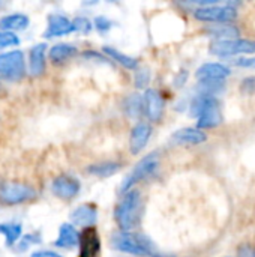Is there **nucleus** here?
I'll return each instance as SVG.
<instances>
[{
    "mask_svg": "<svg viewBox=\"0 0 255 257\" xmlns=\"http://www.w3.org/2000/svg\"><path fill=\"white\" fill-rule=\"evenodd\" d=\"M189 114L192 117H197V128L198 130H207L215 128L221 125L222 122V113L219 101L215 96L210 95H197L194 101L191 102Z\"/></svg>",
    "mask_w": 255,
    "mask_h": 257,
    "instance_id": "obj_1",
    "label": "nucleus"
},
{
    "mask_svg": "<svg viewBox=\"0 0 255 257\" xmlns=\"http://www.w3.org/2000/svg\"><path fill=\"white\" fill-rule=\"evenodd\" d=\"M141 194L138 190H129L114 209V220L120 230L131 232L141 218Z\"/></svg>",
    "mask_w": 255,
    "mask_h": 257,
    "instance_id": "obj_2",
    "label": "nucleus"
},
{
    "mask_svg": "<svg viewBox=\"0 0 255 257\" xmlns=\"http://www.w3.org/2000/svg\"><path fill=\"white\" fill-rule=\"evenodd\" d=\"M111 247L116 251L132 256H150L153 251V244L144 235L123 230H117L111 235Z\"/></svg>",
    "mask_w": 255,
    "mask_h": 257,
    "instance_id": "obj_3",
    "label": "nucleus"
},
{
    "mask_svg": "<svg viewBox=\"0 0 255 257\" xmlns=\"http://www.w3.org/2000/svg\"><path fill=\"white\" fill-rule=\"evenodd\" d=\"M158 169H159V155L156 152H152V154L146 155L144 158H141L135 164L134 170L123 179V182L120 185V190L123 193L132 190L134 185L138 184L140 181H146L147 178L153 176L158 172Z\"/></svg>",
    "mask_w": 255,
    "mask_h": 257,
    "instance_id": "obj_4",
    "label": "nucleus"
},
{
    "mask_svg": "<svg viewBox=\"0 0 255 257\" xmlns=\"http://www.w3.org/2000/svg\"><path fill=\"white\" fill-rule=\"evenodd\" d=\"M26 75V60L20 50L0 54V78L8 81H20Z\"/></svg>",
    "mask_w": 255,
    "mask_h": 257,
    "instance_id": "obj_5",
    "label": "nucleus"
},
{
    "mask_svg": "<svg viewBox=\"0 0 255 257\" xmlns=\"http://www.w3.org/2000/svg\"><path fill=\"white\" fill-rule=\"evenodd\" d=\"M35 197H36V191L30 185L14 182V181L3 182L0 185V202L6 206L21 205L33 200Z\"/></svg>",
    "mask_w": 255,
    "mask_h": 257,
    "instance_id": "obj_6",
    "label": "nucleus"
},
{
    "mask_svg": "<svg viewBox=\"0 0 255 257\" xmlns=\"http://www.w3.org/2000/svg\"><path fill=\"white\" fill-rule=\"evenodd\" d=\"M210 53L219 57L237 56V54H254L255 41L252 39H228V41H213L210 44Z\"/></svg>",
    "mask_w": 255,
    "mask_h": 257,
    "instance_id": "obj_7",
    "label": "nucleus"
},
{
    "mask_svg": "<svg viewBox=\"0 0 255 257\" xmlns=\"http://www.w3.org/2000/svg\"><path fill=\"white\" fill-rule=\"evenodd\" d=\"M237 15L236 8H233L231 3H227L224 6L212 5V6H204V8H197L194 11V17L200 21H207V23H228L233 21Z\"/></svg>",
    "mask_w": 255,
    "mask_h": 257,
    "instance_id": "obj_8",
    "label": "nucleus"
},
{
    "mask_svg": "<svg viewBox=\"0 0 255 257\" xmlns=\"http://www.w3.org/2000/svg\"><path fill=\"white\" fill-rule=\"evenodd\" d=\"M164 98L155 89H147L143 95V113L149 120L158 122L164 114Z\"/></svg>",
    "mask_w": 255,
    "mask_h": 257,
    "instance_id": "obj_9",
    "label": "nucleus"
},
{
    "mask_svg": "<svg viewBox=\"0 0 255 257\" xmlns=\"http://www.w3.org/2000/svg\"><path fill=\"white\" fill-rule=\"evenodd\" d=\"M80 188H81L80 181L69 175H59L51 184V190H53L54 196H57L63 200L74 199L80 193Z\"/></svg>",
    "mask_w": 255,
    "mask_h": 257,
    "instance_id": "obj_10",
    "label": "nucleus"
},
{
    "mask_svg": "<svg viewBox=\"0 0 255 257\" xmlns=\"http://www.w3.org/2000/svg\"><path fill=\"white\" fill-rule=\"evenodd\" d=\"M80 257H99L101 251V239L99 233L95 227H86L83 233H80Z\"/></svg>",
    "mask_w": 255,
    "mask_h": 257,
    "instance_id": "obj_11",
    "label": "nucleus"
},
{
    "mask_svg": "<svg viewBox=\"0 0 255 257\" xmlns=\"http://www.w3.org/2000/svg\"><path fill=\"white\" fill-rule=\"evenodd\" d=\"M152 136V126L147 122H137L134 125V128L131 130V136H129V149L131 154L138 155L146 145L149 143V139Z\"/></svg>",
    "mask_w": 255,
    "mask_h": 257,
    "instance_id": "obj_12",
    "label": "nucleus"
},
{
    "mask_svg": "<svg viewBox=\"0 0 255 257\" xmlns=\"http://www.w3.org/2000/svg\"><path fill=\"white\" fill-rule=\"evenodd\" d=\"M75 32L72 21L62 15V14H51L48 15V26L44 33L45 38H57V36H65Z\"/></svg>",
    "mask_w": 255,
    "mask_h": 257,
    "instance_id": "obj_13",
    "label": "nucleus"
},
{
    "mask_svg": "<svg viewBox=\"0 0 255 257\" xmlns=\"http://www.w3.org/2000/svg\"><path fill=\"white\" fill-rule=\"evenodd\" d=\"M231 74V69L222 63H216V62H210V63H204L197 69L195 77L200 81H224V78H227Z\"/></svg>",
    "mask_w": 255,
    "mask_h": 257,
    "instance_id": "obj_14",
    "label": "nucleus"
},
{
    "mask_svg": "<svg viewBox=\"0 0 255 257\" xmlns=\"http://www.w3.org/2000/svg\"><path fill=\"white\" fill-rule=\"evenodd\" d=\"M72 226H81V227H95V223L98 221V208L93 203H84L75 208L71 214Z\"/></svg>",
    "mask_w": 255,
    "mask_h": 257,
    "instance_id": "obj_15",
    "label": "nucleus"
},
{
    "mask_svg": "<svg viewBox=\"0 0 255 257\" xmlns=\"http://www.w3.org/2000/svg\"><path fill=\"white\" fill-rule=\"evenodd\" d=\"M45 51H47L45 44H38V45L30 48V53H29V72H30V75L41 77L45 72V68H47Z\"/></svg>",
    "mask_w": 255,
    "mask_h": 257,
    "instance_id": "obj_16",
    "label": "nucleus"
},
{
    "mask_svg": "<svg viewBox=\"0 0 255 257\" xmlns=\"http://www.w3.org/2000/svg\"><path fill=\"white\" fill-rule=\"evenodd\" d=\"M171 140L176 145H189V146H195V145H201L207 140L206 133H203L198 128H182L179 131H176L171 137Z\"/></svg>",
    "mask_w": 255,
    "mask_h": 257,
    "instance_id": "obj_17",
    "label": "nucleus"
},
{
    "mask_svg": "<svg viewBox=\"0 0 255 257\" xmlns=\"http://www.w3.org/2000/svg\"><path fill=\"white\" fill-rule=\"evenodd\" d=\"M80 241V233L78 230L71 224V223H65L60 226L59 229V236L56 239V247L59 248H65V250H71L74 247L78 245Z\"/></svg>",
    "mask_w": 255,
    "mask_h": 257,
    "instance_id": "obj_18",
    "label": "nucleus"
},
{
    "mask_svg": "<svg viewBox=\"0 0 255 257\" xmlns=\"http://www.w3.org/2000/svg\"><path fill=\"white\" fill-rule=\"evenodd\" d=\"M29 17L24 14H9L0 18V30L3 32H17V30H24L29 27Z\"/></svg>",
    "mask_w": 255,
    "mask_h": 257,
    "instance_id": "obj_19",
    "label": "nucleus"
},
{
    "mask_svg": "<svg viewBox=\"0 0 255 257\" xmlns=\"http://www.w3.org/2000/svg\"><path fill=\"white\" fill-rule=\"evenodd\" d=\"M206 32L216 38V41H228V39H237L240 36V30L228 23H221V24H213L206 29Z\"/></svg>",
    "mask_w": 255,
    "mask_h": 257,
    "instance_id": "obj_20",
    "label": "nucleus"
},
{
    "mask_svg": "<svg viewBox=\"0 0 255 257\" xmlns=\"http://www.w3.org/2000/svg\"><path fill=\"white\" fill-rule=\"evenodd\" d=\"M75 54H77V47L72 44H66V42L53 45L50 48V53H48L50 60L53 63H63V62L72 59Z\"/></svg>",
    "mask_w": 255,
    "mask_h": 257,
    "instance_id": "obj_21",
    "label": "nucleus"
},
{
    "mask_svg": "<svg viewBox=\"0 0 255 257\" xmlns=\"http://www.w3.org/2000/svg\"><path fill=\"white\" fill-rule=\"evenodd\" d=\"M102 50H104L105 56H107L110 60H116L119 65H122V66L126 68V69L137 71V68H138V60H137V59H134V57L125 54V53H120V51L116 50L114 47H104Z\"/></svg>",
    "mask_w": 255,
    "mask_h": 257,
    "instance_id": "obj_22",
    "label": "nucleus"
},
{
    "mask_svg": "<svg viewBox=\"0 0 255 257\" xmlns=\"http://www.w3.org/2000/svg\"><path fill=\"white\" fill-rule=\"evenodd\" d=\"M120 169H122V166L116 161H102V163L89 166L86 170L89 175H93L98 178H110V176L116 175Z\"/></svg>",
    "mask_w": 255,
    "mask_h": 257,
    "instance_id": "obj_23",
    "label": "nucleus"
},
{
    "mask_svg": "<svg viewBox=\"0 0 255 257\" xmlns=\"http://www.w3.org/2000/svg\"><path fill=\"white\" fill-rule=\"evenodd\" d=\"M123 111L129 119H138L143 114V96L138 93H131L123 101Z\"/></svg>",
    "mask_w": 255,
    "mask_h": 257,
    "instance_id": "obj_24",
    "label": "nucleus"
},
{
    "mask_svg": "<svg viewBox=\"0 0 255 257\" xmlns=\"http://www.w3.org/2000/svg\"><path fill=\"white\" fill-rule=\"evenodd\" d=\"M0 233L5 236L6 239V245H14L15 242H18V239L21 238V224H14V223H3L0 224Z\"/></svg>",
    "mask_w": 255,
    "mask_h": 257,
    "instance_id": "obj_25",
    "label": "nucleus"
},
{
    "mask_svg": "<svg viewBox=\"0 0 255 257\" xmlns=\"http://www.w3.org/2000/svg\"><path fill=\"white\" fill-rule=\"evenodd\" d=\"M20 44V39L15 33L12 32H3L0 30V48H6V47H15Z\"/></svg>",
    "mask_w": 255,
    "mask_h": 257,
    "instance_id": "obj_26",
    "label": "nucleus"
},
{
    "mask_svg": "<svg viewBox=\"0 0 255 257\" xmlns=\"http://www.w3.org/2000/svg\"><path fill=\"white\" fill-rule=\"evenodd\" d=\"M72 24H74V30L81 32V33H89L92 30V23L86 17H77V18H74L72 20Z\"/></svg>",
    "mask_w": 255,
    "mask_h": 257,
    "instance_id": "obj_27",
    "label": "nucleus"
},
{
    "mask_svg": "<svg viewBox=\"0 0 255 257\" xmlns=\"http://www.w3.org/2000/svg\"><path fill=\"white\" fill-rule=\"evenodd\" d=\"M38 242H39V236L35 235V233H29V235L23 236L21 241H18V250H20V251H24V250H27L30 245H35V244H38Z\"/></svg>",
    "mask_w": 255,
    "mask_h": 257,
    "instance_id": "obj_28",
    "label": "nucleus"
},
{
    "mask_svg": "<svg viewBox=\"0 0 255 257\" xmlns=\"http://www.w3.org/2000/svg\"><path fill=\"white\" fill-rule=\"evenodd\" d=\"M150 80V74L147 69H140L135 72V86L137 87H146Z\"/></svg>",
    "mask_w": 255,
    "mask_h": 257,
    "instance_id": "obj_29",
    "label": "nucleus"
},
{
    "mask_svg": "<svg viewBox=\"0 0 255 257\" xmlns=\"http://www.w3.org/2000/svg\"><path fill=\"white\" fill-rule=\"evenodd\" d=\"M95 27L99 30V32H108L111 27H113V24H111V21L107 18V17H104V15H99V17H96L95 18Z\"/></svg>",
    "mask_w": 255,
    "mask_h": 257,
    "instance_id": "obj_30",
    "label": "nucleus"
},
{
    "mask_svg": "<svg viewBox=\"0 0 255 257\" xmlns=\"http://www.w3.org/2000/svg\"><path fill=\"white\" fill-rule=\"evenodd\" d=\"M242 92L245 95L255 93V77H248L242 81Z\"/></svg>",
    "mask_w": 255,
    "mask_h": 257,
    "instance_id": "obj_31",
    "label": "nucleus"
},
{
    "mask_svg": "<svg viewBox=\"0 0 255 257\" xmlns=\"http://www.w3.org/2000/svg\"><path fill=\"white\" fill-rule=\"evenodd\" d=\"M239 68H249L255 69V57H239L233 62Z\"/></svg>",
    "mask_w": 255,
    "mask_h": 257,
    "instance_id": "obj_32",
    "label": "nucleus"
},
{
    "mask_svg": "<svg viewBox=\"0 0 255 257\" xmlns=\"http://www.w3.org/2000/svg\"><path fill=\"white\" fill-rule=\"evenodd\" d=\"M30 257H63V256H60V254H59V253H56V251H50V250H39V251L32 253V256Z\"/></svg>",
    "mask_w": 255,
    "mask_h": 257,
    "instance_id": "obj_33",
    "label": "nucleus"
},
{
    "mask_svg": "<svg viewBox=\"0 0 255 257\" xmlns=\"http://www.w3.org/2000/svg\"><path fill=\"white\" fill-rule=\"evenodd\" d=\"M239 257H254V251L251 250V247L243 245V247L239 250Z\"/></svg>",
    "mask_w": 255,
    "mask_h": 257,
    "instance_id": "obj_34",
    "label": "nucleus"
},
{
    "mask_svg": "<svg viewBox=\"0 0 255 257\" xmlns=\"http://www.w3.org/2000/svg\"><path fill=\"white\" fill-rule=\"evenodd\" d=\"M147 257H170V256H164V254H150V256Z\"/></svg>",
    "mask_w": 255,
    "mask_h": 257,
    "instance_id": "obj_35",
    "label": "nucleus"
},
{
    "mask_svg": "<svg viewBox=\"0 0 255 257\" xmlns=\"http://www.w3.org/2000/svg\"><path fill=\"white\" fill-rule=\"evenodd\" d=\"M254 257H255V253H254Z\"/></svg>",
    "mask_w": 255,
    "mask_h": 257,
    "instance_id": "obj_36",
    "label": "nucleus"
}]
</instances>
